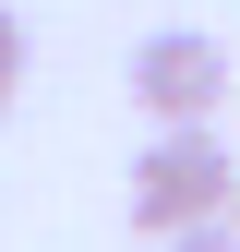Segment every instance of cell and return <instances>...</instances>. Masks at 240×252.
<instances>
[{
  "label": "cell",
  "instance_id": "6da1fadb",
  "mask_svg": "<svg viewBox=\"0 0 240 252\" xmlns=\"http://www.w3.org/2000/svg\"><path fill=\"white\" fill-rule=\"evenodd\" d=\"M204 216H240V156H228L216 120H168V132L132 156V228L180 240V228H204Z\"/></svg>",
  "mask_w": 240,
  "mask_h": 252
},
{
  "label": "cell",
  "instance_id": "7a4b0ae2",
  "mask_svg": "<svg viewBox=\"0 0 240 252\" xmlns=\"http://www.w3.org/2000/svg\"><path fill=\"white\" fill-rule=\"evenodd\" d=\"M132 108L156 120V132H168V120H216V108H228V48L204 36V24L144 36V48H132Z\"/></svg>",
  "mask_w": 240,
  "mask_h": 252
},
{
  "label": "cell",
  "instance_id": "3957f363",
  "mask_svg": "<svg viewBox=\"0 0 240 252\" xmlns=\"http://www.w3.org/2000/svg\"><path fill=\"white\" fill-rule=\"evenodd\" d=\"M24 72H36V36H24V24H12V0H0V96H12Z\"/></svg>",
  "mask_w": 240,
  "mask_h": 252
},
{
  "label": "cell",
  "instance_id": "277c9868",
  "mask_svg": "<svg viewBox=\"0 0 240 252\" xmlns=\"http://www.w3.org/2000/svg\"><path fill=\"white\" fill-rule=\"evenodd\" d=\"M156 252H240V216H204V228H180V240H156Z\"/></svg>",
  "mask_w": 240,
  "mask_h": 252
}]
</instances>
